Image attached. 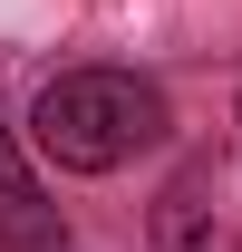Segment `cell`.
<instances>
[{"label":"cell","mask_w":242,"mask_h":252,"mask_svg":"<svg viewBox=\"0 0 242 252\" xmlns=\"http://www.w3.org/2000/svg\"><path fill=\"white\" fill-rule=\"evenodd\" d=\"M155 233H165V252H242V223L223 214L213 175H184V185L155 204Z\"/></svg>","instance_id":"2"},{"label":"cell","mask_w":242,"mask_h":252,"mask_svg":"<svg viewBox=\"0 0 242 252\" xmlns=\"http://www.w3.org/2000/svg\"><path fill=\"white\" fill-rule=\"evenodd\" d=\"M39 156H59L68 175H107V165L146 156L165 136V97L136 78V68H68L39 88Z\"/></svg>","instance_id":"1"},{"label":"cell","mask_w":242,"mask_h":252,"mask_svg":"<svg viewBox=\"0 0 242 252\" xmlns=\"http://www.w3.org/2000/svg\"><path fill=\"white\" fill-rule=\"evenodd\" d=\"M0 243L10 252H59V204L39 194L30 156L10 146V126H0Z\"/></svg>","instance_id":"3"}]
</instances>
